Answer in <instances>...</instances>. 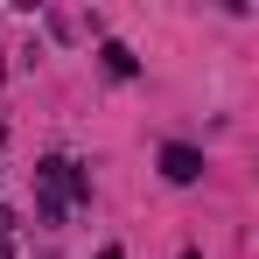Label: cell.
<instances>
[{
	"mask_svg": "<svg viewBox=\"0 0 259 259\" xmlns=\"http://www.w3.org/2000/svg\"><path fill=\"white\" fill-rule=\"evenodd\" d=\"M35 182H42V203H56V210H70V203H91V175L77 168V161H63V154L35 161Z\"/></svg>",
	"mask_w": 259,
	"mask_h": 259,
	"instance_id": "obj_1",
	"label": "cell"
},
{
	"mask_svg": "<svg viewBox=\"0 0 259 259\" xmlns=\"http://www.w3.org/2000/svg\"><path fill=\"white\" fill-rule=\"evenodd\" d=\"M161 175H168V182H196V175H203V154L182 147V140H168V147H161Z\"/></svg>",
	"mask_w": 259,
	"mask_h": 259,
	"instance_id": "obj_2",
	"label": "cell"
},
{
	"mask_svg": "<svg viewBox=\"0 0 259 259\" xmlns=\"http://www.w3.org/2000/svg\"><path fill=\"white\" fill-rule=\"evenodd\" d=\"M98 56H105V77H133V70H140V63H133V49H126V42H105V49H98Z\"/></svg>",
	"mask_w": 259,
	"mask_h": 259,
	"instance_id": "obj_3",
	"label": "cell"
},
{
	"mask_svg": "<svg viewBox=\"0 0 259 259\" xmlns=\"http://www.w3.org/2000/svg\"><path fill=\"white\" fill-rule=\"evenodd\" d=\"M7 231H14V210H7V203H0V238H7Z\"/></svg>",
	"mask_w": 259,
	"mask_h": 259,
	"instance_id": "obj_4",
	"label": "cell"
},
{
	"mask_svg": "<svg viewBox=\"0 0 259 259\" xmlns=\"http://www.w3.org/2000/svg\"><path fill=\"white\" fill-rule=\"evenodd\" d=\"M0 259H14V245H7V238H0Z\"/></svg>",
	"mask_w": 259,
	"mask_h": 259,
	"instance_id": "obj_5",
	"label": "cell"
},
{
	"mask_svg": "<svg viewBox=\"0 0 259 259\" xmlns=\"http://www.w3.org/2000/svg\"><path fill=\"white\" fill-rule=\"evenodd\" d=\"M0 77H7V56H0Z\"/></svg>",
	"mask_w": 259,
	"mask_h": 259,
	"instance_id": "obj_6",
	"label": "cell"
},
{
	"mask_svg": "<svg viewBox=\"0 0 259 259\" xmlns=\"http://www.w3.org/2000/svg\"><path fill=\"white\" fill-rule=\"evenodd\" d=\"M182 259H203V252H182Z\"/></svg>",
	"mask_w": 259,
	"mask_h": 259,
	"instance_id": "obj_7",
	"label": "cell"
}]
</instances>
